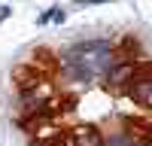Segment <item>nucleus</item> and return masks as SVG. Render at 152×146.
<instances>
[{
    "mask_svg": "<svg viewBox=\"0 0 152 146\" xmlns=\"http://www.w3.org/2000/svg\"><path fill=\"white\" fill-rule=\"evenodd\" d=\"M113 58H116V49L104 40H91V43H79V46H70L61 64H64L67 76L76 82H91L97 73H107Z\"/></svg>",
    "mask_w": 152,
    "mask_h": 146,
    "instance_id": "f257e3e1",
    "label": "nucleus"
},
{
    "mask_svg": "<svg viewBox=\"0 0 152 146\" xmlns=\"http://www.w3.org/2000/svg\"><path fill=\"white\" fill-rule=\"evenodd\" d=\"M125 91H128L143 110H149V113H152V64H146V67L137 70Z\"/></svg>",
    "mask_w": 152,
    "mask_h": 146,
    "instance_id": "f03ea898",
    "label": "nucleus"
},
{
    "mask_svg": "<svg viewBox=\"0 0 152 146\" xmlns=\"http://www.w3.org/2000/svg\"><path fill=\"white\" fill-rule=\"evenodd\" d=\"M134 73H137V67L131 64V61L116 64L113 70H107V88H113V91H125V88H128V82L134 79Z\"/></svg>",
    "mask_w": 152,
    "mask_h": 146,
    "instance_id": "7ed1b4c3",
    "label": "nucleus"
},
{
    "mask_svg": "<svg viewBox=\"0 0 152 146\" xmlns=\"http://www.w3.org/2000/svg\"><path fill=\"white\" fill-rule=\"evenodd\" d=\"M67 140H70V146H107V140L100 137L97 125H76Z\"/></svg>",
    "mask_w": 152,
    "mask_h": 146,
    "instance_id": "20e7f679",
    "label": "nucleus"
},
{
    "mask_svg": "<svg viewBox=\"0 0 152 146\" xmlns=\"http://www.w3.org/2000/svg\"><path fill=\"white\" fill-rule=\"evenodd\" d=\"M15 82L21 85L24 91H28V88H34V85H40V82H46V79H43V73H40V70H34V67H18Z\"/></svg>",
    "mask_w": 152,
    "mask_h": 146,
    "instance_id": "39448f33",
    "label": "nucleus"
},
{
    "mask_svg": "<svg viewBox=\"0 0 152 146\" xmlns=\"http://www.w3.org/2000/svg\"><path fill=\"white\" fill-rule=\"evenodd\" d=\"M97 3H110V0H79V6H97Z\"/></svg>",
    "mask_w": 152,
    "mask_h": 146,
    "instance_id": "423d86ee",
    "label": "nucleus"
},
{
    "mask_svg": "<svg viewBox=\"0 0 152 146\" xmlns=\"http://www.w3.org/2000/svg\"><path fill=\"white\" fill-rule=\"evenodd\" d=\"M9 12H12L9 6H0V21H3V18H9Z\"/></svg>",
    "mask_w": 152,
    "mask_h": 146,
    "instance_id": "0eeeda50",
    "label": "nucleus"
}]
</instances>
